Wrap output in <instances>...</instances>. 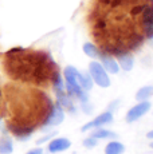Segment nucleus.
I'll list each match as a JSON object with an SVG mask.
<instances>
[{
	"label": "nucleus",
	"mask_w": 153,
	"mask_h": 154,
	"mask_svg": "<svg viewBox=\"0 0 153 154\" xmlns=\"http://www.w3.org/2000/svg\"><path fill=\"white\" fill-rule=\"evenodd\" d=\"M113 121V115L110 114V112H104V114L98 115V117L95 118L94 121L92 122L86 123L83 127H82V131H87V130H90L92 127H98V126H102L104 123H109Z\"/></svg>",
	"instance_id": "nucleus-6"
},
{
	"label": "nucleus",
	"mask_w": 153,
	"mask_h": 154,
	"mask_svg": "<svg viewBox=\"0 0 153 154\" xmlns=\"http://www.w3.org/2000/svg\"><path fill=\"white\" fill-rule=\"evenodd\" d=\"M63 118H64L63 110H62L59 106H55V107L52 109V112H51V115H50V118H48V121H47L46 125L47 126L58 125V123H61L62 121H63Z\"/></svg>",
	"instance_id": "nucleus-8"
},
{
	"label": "nucleus",
	"mask_w": 153,
	"mask_h": 154,
	"mask_svg": "<svg viewBox=\"0 0 153 154\" xmlns=\"http://www.w3.org/2000/svg\"><path fill=\"white\" fill-rule=\"evenodd\" d=\"M146 137H148L149 140H153V131H149L148 134H146Z\"/></svg>",
	"instance_id": "nucleus-19"
},
{
	"label": "nucleus",
	"mask_w": 153,
	"mask_h": 154,
	"mask_svg": "<svg viewBox=\"0 0 153 154\" xmlns=\"http://www.w3.org/2000/svg\"><path fill=\"white\" fill-rule=\"evenodd\" d=\"M0 107L7 127L19 138H28L36 127L46 125L54 109L45 93L16 85L4 88Z\"/></svg>",
	"instance_id": "nucleus-1"
},
{
	"label": "nucleus",
	"mask_w": 153,
	"mask_h": 154,
	"mask_svg": "<svg viewBox=\"0 0 153 154\" xmlns=\"http://www.w3.org/2000/svg\"><path fill=\"white\" fill-rule=\"evenodd\" d=\"M43 153V150L40 149V147H38V149H34V150H31V152H28L27 154H42Z\"/></svg>",
	"instance_id": "nucleus-18"
},
{
	"label": "nucleus",
	"mask_w": 153,
	"mask_h": 154,
	"mask_svg": "<svg viewBox=\"0 0 153 154\" xmlns=\"http://www.w3.org/2000/svg\"><path fill=\"white\" fill-rule=\"evenodd\" d=\"M152 147H153V145H152Z\"/></svg>",
	"instance_id": "nucleus-21"
},
{
	"label": "nucleus",
	"mask_w": 153,
	"mask_h": 154,
	"mask_svg": "<svg viewBox=\"0 0 153 154\" xmlns=\"http://www.w3.org/2000/svg\"><path fill=\"white\" fill-rule=\"evenodd\" d=\"M83 145L86 147H94L97 145V138H93V137H89L83 141Z\"/></svg>",
	"instance_id": "nucleus-17"
},
{
	"label": "nucleus",
	"mask_w": 153,
	"mask_h": 154,
	"mask_svg": "<svg viewBox=\"0 0 153 154\" xmlns=\"http://www.w3.org/2000/svg\"><path fill=\"white\" fill-rule=\"evenodd\" d=\"M4 69L15 81L46 85L48 81L55 83L59 74L48 55L30 50H11L4 59Z\"/></svg>",
	"instance_id": "nucleus-2"
},
{
	"label": "nucleus",
	"mask_w": 153,
	"mask_h": 154,
	"mask_svg": "<svg viewBox=\"0 0 153 154\" xmlns=\"http://www.w3.org/2000/svg\"><path fill=\"white\" fill-rule=\"evenodd\" d=\"M102 66L105 70L111 74H117L120 71L118 62H116L111 56H102Z\"/></svg>",
	"instance_id": "nucleus-9"
},
{
	"label": "nucleus",
	"mask_w": 153,
	"mask_h": 154,
	"mask_svg": "<svg viewBox=\"0 0 153 154\" xmlns=\"http://www.w3.org/2000/svg\"><path fill=\"white\" fill-rule=\"evenodd\" d=\"M83 52L87 56H90V58H97V56H99L98 48L92 43H85L83 44Z\"/></svg>",
	"instance_id": "nucleus-15"
},
{
	"label": "nucleus",
	"mask_w": 153,
	"mask_h": 154,
	"mask_svg": "<svg viewBox=\"0 0 153 154\" xmlns=\"http://www.w3.org/2000/svg\"><path fill=\"white\" fill-rule=\"evenodd\" d=\"M149 109H151V103H149L148 100H142V102H140L138 105H136L134 107H132L130 110L128 111V114H126V121H128V122H134L138 118L142 117L145 112H148Z\"/></svg>",
	"instance_id": "nucleus-5"
},
{
	"label": "nucleus",
	"mask_w": 153,
	"mask_h": 154,
	"mask_svg": "<svg viewBox=\"0 0 153 154\" xmlns=\"http://www.w3.org/2000/svg\"><path fill=\"white\" fill-rule=\"evenodd\" d=\"M63 74H64V79H66V87H67V90H69V93L75 94V95L78 97L81 100L86 102V100H87V94L85 93L83 88L79 86L78 81H76V74H78V71H76L75 67H73V66L66 67Z\"/></svg>",
	"instance_id": "nucleus-3"
},
{
	"label": "nucleus",
	"mask_w": 153,
	"mask_h": 154,
	"mask_svg": "<svg viewBox=\"0 0 153 154\" xmlns=\"http://www.w3.org/2000/svg\"><path fill=\"white\" fill-rule=\"evenodd\" d=\"M70 141L66 138H57L52 142H50L48 145V150L51 153H58V152H63V150L69 149L70 147Z\"/></svg>",
	"instance_id": "nucleus-7"
},
{
	"label": "nucleus",
	"mask_w": 153,
	"mask_h": 154,
	"mask_svg": "<svg viewBox=\"0 0 153 154\" xmlns=\"http://www.w3.org/2000/svg\"><path fill=\"white\" fill-rule=\"evenodd\" d=\"M12 141L10 137H3L0 140V154H10L12 153Z\"/></svg>",
	"instance_id": "nucleus-12"
},
{
	"label": "nucleus",
	"mask_w": 153,
	"mask_h": 154,
	"mask_svg": "<svg viewBox=\"0 0 153 154\" xmlns=\"http://www.w3.org/2000/svg\"><path fill=\"white\" fill-rule=\"evenodd\" d=\"M89 71H90V76L93 78V81L95 82L99 87H109V86H110V79H109V76H108V72L101 63H98V62H92V63L89 64Z\"/></svg>",
	"instance_id": "nucleus-4"
},
{
	"label": "nucleus",
	"mask_w": 153,
	"mask_h": 154,
	"mask_svg": "<svg viewBox=\"0 0 153 154\" xmlns=\"http://www.w3.org/2000/svg\"><path fill=\"white\" fill-rule=\"evenodd\" d=\"M0 100H2V94H0Z\"/></svg>",
	"instance_id": "nucleus-20"
},
{
	"label": "nucleus",
	"mask_w": 153,
	"mask_h": 154,
	"mask_svg": "<svg viewBox=\"0 0 153 154\" xmlns=\"http://www.w3.org/2000/svg\"><path fill=\"white\" fill-rule=\"evenodd\" d=\"M76 81H78V83L79 86H81L83 90H90L92 88V76H87V75H83V74H81V72H78L76 74Z\"/></svg>",
	"instance_id": "nucleus-10"
},
{
	"label": "nucleus",
	"mask_w": 153,
	"mask_h": 154,
	"mask_svg": "<svg viewBox=\"0 0 153 154\" xmlns=\"http://www.w3.org/2000/svg\"><path fill=\"white\" fill-rule=\"evenodd\" d=\"M133 63H134V60H133V58H132L130 55H121V56H120L118 66L121 67L122 70L130 71L132 69H133Z\"/></svg>",
	"instance_id": "nucleus-11"
},
{
	"label": "nucleus",
	"mask_w": 153,
	"mask_h": 154,
	"mask_svg": "<svg viewBox=\"0 0 153 154\" xmlns=\"http://www.w3.org/2000/svg\"><path fill=\"white\" fill-rule=\"evenodd\" d=\"M123 150H125V147L120 142H110L106 146V149H105V153L106 154H122Z\"/></svg>",
	"instance_id": "nucleus-13"
},
{
	"label": "nucleus",
	"mask_w": 153,
	"mask_h": 154,
	"mask_svg": "<svg viewBox=\"0 0 153 154\" xmlns=\"http://www.w3.org/2000/svg\"><path fill=\"white\" fill-rule=\"evenodd\" d=\"M92 137L93 138H110V137H116V134L111 131H108V130L99 129V130H97L95 133H93Z\"/></svg>",
	"instance_id": "nucleus-16"
},
{
	"label": "nucleus",
	"mask_w": 153,
	"mask_h": 154,
	"mask_svg": "<svg viewBox=\"0 0 153 154\" xmlns=\"http://www.w3.org/2000/svg\"><path fill=\"white\" fill-rule=\"evenodd\" d=\"M153 94V87L152 86H145V87L140 88L136 95V99L137 100H145L146 98H149Z\"/></svg>",
	"instance_id": "nucleus-14"
}]
</instances>
